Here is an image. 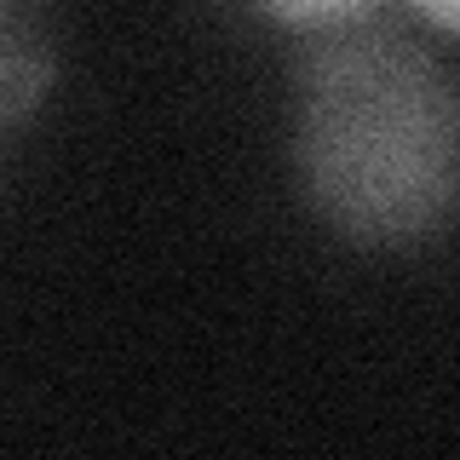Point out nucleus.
Returning a JSON list of instances; mask_svg holds the SVG:
<instances>
[{"instance_id": "obj_1", "label": "nucleus", "mask_w": 460, "mask_h": 460, "mask_svg": "<svg viewBox=\"0 0 460 460\" xmlns=\"http://www.w3.org/2000/svg\"><path fill=\"white\" fill-rule=\"evenodd\" d=\"M294 167L351 248H426L460 219V81L402 29H334L299 69Z\"/></svg>"}, {"instance_id": "obj_2", "label": "nucleus", "mask_w": 460, "mask_h": 460, "mask_svg": "<svg viewBox=\"0 0 460 460\" xmlns=\"http://www.w3.org/2000/svg\"><path fill=\"white\" fill-rule=\"evenodd\" d=\"M58 81V18L47 0H0V150L23 133Z\"/></svg>"}, {"instance_id": "obj_3", "label": "nucleus", "mask_w": 460, "mask_h": 460, "mask_svg": "<svg viewBox=\"0 0 460 460\" xmlns=\"http://www.w3.org/2000/svg\"><path fill=\"white\" fill-rule=\"evenodd\" d=\"M270 18L282 23H345L368 6V0H259Z\"/></svg>"}, {"instance_id": "obj_4", "label": "nucleus", "mask_w": 460, "mask_h": 460, "mask_svg": "<svg viewBox=\"0 0 460 460\" xmlns=\"http://www.w3.org/2000/svg\"><path fill=\"white\" fill-rule=\"evenodd\" d=\"M414 12L438 29V35H449V40H460V0H414Z\"/></svg>"}]
</instances>
